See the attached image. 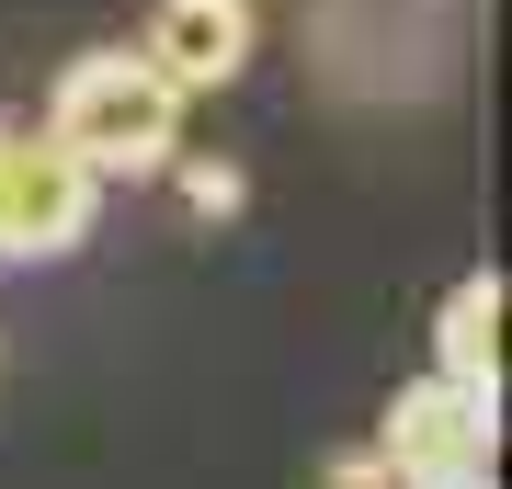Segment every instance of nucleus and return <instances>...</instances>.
I'll return each mask as SVG.
<instances>
[{"label": "nucleus", "instance_id": "obj_1", "mask_svg": "<svg viewBox=\"0 0 512 489\" xmlns=\"http://www.w3.org/2000/svg\"><path fill=\"white\" fill-rule=\"evenodd\" d=\"M46 137L69 148L92 182H148V171L183 160V91L148 69L137 46H92V57H69V69H57Z\"/></svg>", "mask_w": 512, "mask_h": 489}, {"label": "nucleus", "instance_id": "obj_2", "mask_svg": "<svg viewBox=\"0 0 512 489\" xmlns=\"http://www.w3.org/2000/svg\"><path fill=\"white\" fill-rule=\"evenodd\" d=\"M376 455H387V478H399V489L490 467V455H501V387H456V376L399 387L387 421H376Z\"/></svg>", "mask_w": 512, "mask_h": 489}, {"label": "nucleus", "instance_id": "obj_3", "mask_svg": "<svg viewBox=\"0 0 512 489\" xmlns=\"http://www.w3.org/2000/svg\"><path fill=\"white\" fill-rule=\"evenodd\" d=\"M92 217H103V182L46 126H23V148H12V251L0 262H69L80 239H92Z\"/></svg>", "mask_w": 512, "mask_h": 489}, {"label": "nucleus", "instance_id": "obj_4", "mask_svg": "<svg viewBox=\"0 0 512 489\" xmlns=\"http://www.w3.org/2000/svg\"><path fill=\"white\" fill-rule=\"evenodd\" d=\"M251 46H262V0H160L148 35H137V57L183 91V103L194 91H228L251 69Z\"/></svg>", "mask_w": 512, "mask_h": 489}, {"label": "nucleus", "instance_id": "obj_5", "mask_svg": "<svg viewBox=\"0 0 512 489\" xmlns=\"http://www.w3.org/2000/svg\"><path fill=\"white\" fill-rule=\"evenodd\" d=\"M501 308H512V285L490 262L456 273V296L433 308V376H456V387H501Z\"/></svg>", "mask_w": 512, "mask_h": 489}, {"label": "nucleus", "instance_id": "obj_6", "mask_svg": "<svg viewBox=\"0 0 512 489\" xmlns=\"http://www.w3.org/2000/svg\"><path fill=\"white\" fill-rule=\"evenodd\" d=\"M171 182H183V205H194V217H239V205H251L239 160H171Z\"/></svg>", "mask_w": 512, "mask_h": 489}, {"label": "nucleus", "instance_id": "obj_7", "mask_svg": "<svg viewBox=\"0 0 512 489\" xmlns=\"http://www.w3.org/2000/svg\"><path fill=\"white\" fill-rule=\"evenodd\" d=\"M319 489H399V478H387L376 444H353V455H330V467H319Z\"/></svg>", "mask_w": 512, "mask_h": 489}, {"label": "nucleus", "instance_id": "obj_8", "mask_svg": "<svg viewBox=\"0 0 512 489\" xmlns=\"http://www.w3.org/2000/svg\"><path fill=\"white\" fill-rule=\"evenodd\" d=\"M12 148H23V126L0 114V251H12Z\"/></svg>", "mask_w": 512, "mask_h": 489}, {"label": "nucleus", "instance_id": "obj_9", "mask_svg": "<svg viewBox=\"0 0 512 489\" xmlns=\"http://www.w3.org/2000/svg\"><path fill=\"white\" fill-rule=\"evenodd\" d=\"M421 489H501V478H490V467H467V478H421Z\"/></svg>", "mask_w": 512, "mask_h": 489}]
</instances>
